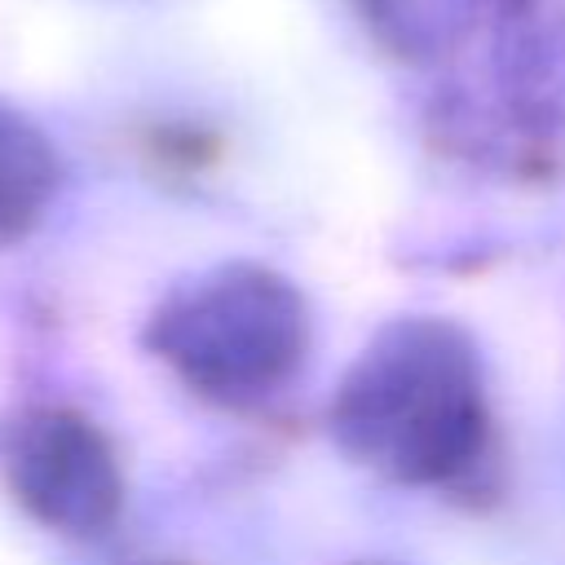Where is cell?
I'll return each instance as SVG.
<instances>
[{
    "mask_svg": "<svg viewBox=\"0 0 565 565\" xmlns=\"http://www.w3.org/2000/svg\"><path fill=\"white\" fill-rule=\"evenodd\" d=\"M168 358L203 384H269L300 344V309L274 278H230L163 322Z\"/></svg>",
    "mask_w": 565,
    "mask_h": 565,
    "instance_id": "obj_2",
    "label": "cell"
},
{
    "mask_svg": "<svg viewBox=\"0 0 565 565\" xmlns=\"http://www.w3.org/2000/svg\"><path fill=\"white\" fill-rule=\"evenodd\" d=\"M13 486L18 494L57 525L88 530L115 508V468L102 437L84 419L35 415L22 419L13 446Z\"/></svg>",
    "mask_w": 565,
    "mask_h": 565,
    "instance_id": "obj_3",
    "label": "cell"
},
{
    "mask_svg": "<svg viewBox=\"0 0 565 565\" xmlns=\"http://www.w3.org/2000/svg\"><path fill=\"white\" fill-rule=\"evenodd\" d=\"M340 428L402 477H450L481 450V397L468 349L446 327H402L353 371Z\"/></svg>",
    "mask_w": 565,
    "mask_h": 565,
    "instance_id": "obj_1",
    "label": "cell"
},
{
    "mask_svg": "<svg viewBox=\"0 0 565 565\" xmlns=\"http://www.w3.org/2000/svg\"><path fill=\"white\" fill-rule=\"evenodd\" d=\"M508 88L547 93L565 71V0H494Z\"/></svg>",
    "mask_w": 565,
    "mask_h": 565,
    "instance_id": "obj_6",
    "label": "cell"
},
{
    "mask_svg": "<svg viewBox=\"0 0 565 565\" xmlns=\"http://www.w3.org/2000/svg\"><path fill=\"white\" fill-rule=\"evenodd\" d=\"M486 0H353L366 35L402 62H437L468 40Z\"/></svg>",
    "mask_w": 565,
    "mask_h": 565,
    "instance_id": "obj_4",
    "label": "cell"
},
{
    "mask_svg": "<svg viewBox=\"0 0 565 565\" xmlns=\"http://www.w3.org/2000/svg\"><path fill=\"white\" fill-rule=\"evenodd\" d=\"M57 190L49 137L18 110L0 106V243L22 238Z\"/></svg>",
    "mask_w": 565,
    "mask_h": 565,
    "instance_id": "obj_5",
    "label": "cell"
}]
</instances>
